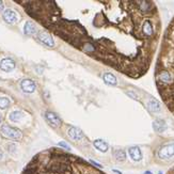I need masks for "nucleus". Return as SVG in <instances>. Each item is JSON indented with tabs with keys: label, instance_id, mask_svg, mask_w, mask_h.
I'll use <instances>...</instances> for the list:
<instances>
[{
	"label": "nucleus",
	"instance_id": "obj_1",
	"mask_svg": "<svg viewBox=\"0 0 174 174\" xmlns=\"http://www.w3.org/2000/svg\"><path fill=\"white\" fill-rule=\"evenodd\" d=\"M0 130H1V134L4 137H7V138H9V139L19 141L23 138L22 131L17 128H14V127H12L10 125H2Z\"/></svg>",
	"mask_w": 174,
	"mask_h": 174
},
{
	"label": "nucleus",
	"instance_id": "obj_2",
	"mask_svg": "<svg viewBox=\"0 0 174 174\" xmlns=\"http://www.w3.org/2000/svg\"><path fill=\"white\" fill-rule=\"evenodd\" d=\"M174 156V142L162 145L158 151V157L160 159H169Z\"/></svg>",
	"mask_w": 174,
	"mask_h": 174
},
{
	"label": "nucleus",
	"instance_id": "obj_3",
	"mask_svg": "<svg viewBox=\"0 0 174 174\" xmlns=\"http://www.w3.org/2000/svg\"><path fill=\"white\" fill-rule=\"evenodd\" d=\"M45 119L52 127H59L62 123L61 119L59 118V115L55 112H50V111H47L45 113Z\"/></svg>",
	"mask_w": 174,
	"mask_h": 174
},
{
	"label": "nucleus",
	"instance_id": "obj_4",
	"mask_svg": "<svg viewBox=\"0 0 174 174\" xmlns=\"http://www.w3.org/2000/svg\"><path fill=\"white\" fill-rule=\"evenodd\" d=\"M38 39L41 43L44 44L47 47H54L55 46V41L52 39L50 34H48L47 32H40L38 34Z\"/></svg>",
	"mask_w": 174,
	"mask_h": 174
},
{
	"label": "nucleus",
	"instance_id": "obj_5",
	"mask_svg": "<svg viewBox=\"0 0 174 174\" xmlns=\"http://www.w3.org/2000/svg\"><path fill=\"white\" fill-rule=\"evenodd\" d=\"M2 17L4 19V22L8 23V24H15V23L18 20V15L17 13L11 10V9H8L6 11L3 12L2 14Z\"/></svg>",
	"mask_w": 174,
	"mask_h": 174
},
{
	"label": "nucleus",
	"instance_id": "obj_6",
	"mask_svg": "<svg viewBox=\"0 0 174 174\" xmlns=\"http://www.w3.org/2000/svg\"><path fill=\"white\" fill-rule=\"evenodd\" d=\"M20 88L25 93H33L35 91V83L31 79H23L20 82Z\"/></svg>",
	"mask_w": 174,
	"mask_h": 174
},
{
	"label": "nucleus",
	"instance_id": "obj_7",
	"mask_svg": "<svg viewBox=\"0 0 174 174\" xmlns=\"http://www.w3.org/2000/svg\"><path fill=\"white\" fill-rule=\"evenodd\" d=\"M0 68L3 72H12L15 68V62L11 58H4L0 62Z\"/></svg>",
	"mask_w": 174,
	"mask_h": 174
},
{
	"label": "nucleus",
	"instance_id": "obj_8",
	"mask_svg": "<svg viewBox=\"0 0 174 174\" xmlns=\"http://www.w3.org/2000/svg\"><path fill=\"white\" fill-rule=\"evenodd\" d=\"M128 155L134 161L138 162L142 159V152L138 146H130L128 149Z\"/></svg>",
	"mask_w": 174,
	"mask_h": 174
},
{
	"label": "nucleus",
	"instance_id": "obj_9",
	"mask_svg": "<svg viewBox=\"0 0 174 174\" xmlns=\"http://www.w3.org/2000/svg\"><path fill=\"white\" fill-rule=\"evenodd\" d=\"M67 135L70 136V138H72L73 140L78 141V140H81L83 138V133L81 129L77 128V127H70L68 130H67Z\"/></svg>",
	"mask_w": 174,
	"mask_h": 174
},
{
	"label": "nucleus",
	"instance_id": "obj_10",
	"mask_svg": "<svg viewBox=\"0 0 174 174\" xmlns=\"http://www.w3.org/2000/svg\"><path fill=\"white\" fill-rule=\"evenodd\" d=\"M93 145L96 150H98L99 152H102V153H106L108 150H109V145H108V143L106 141H104L103 139L94 140Z\"/></svg>",
	"mask_w": 174,
	"mask_h": 174
},
{
	"label": "nucleus",
	"instance_id": "obj_11",
	"mask_svg": "<svg viewBox=\"0 0 174 174\" xmlns=\"http://www.w3.org/2000/svg\"><path fill=\"white\" fill-rule=\"evenodd\" d=\"M103 80L106 84L108 86H111V87H114L118 84V80H116V77H115L113 74L111 73H105L104 75H103Z\"/></svg>",
	"mask_w": 174,
	"mask_h": 174
},
{
	"label": "nucleus",
	"instance_id": "obj_12",
	"mask_svg": "<svg viewBox=\"0 0 174 174\" xmlns=\"http://www.w3.org/2000/svg\"><path fill=\"white\" fill-rule=\"evenodd\" d=\"M153 128L157 133H163L167 129V123L166 121L161 120V119H157L153 122Z\"/></svg>",
	"mask_w": 174,
	"mask_h": 174
},
{
	"label": "nucleus",
	"instance_id": "obj_13",
	"mask_svg": "<svg viewBox=\"0 0 174 174\" xmlns=\"http://www.w3.org/2000/svg\"><path fill=\"white\" fill-rule=\"evenodd\" d=\"M147 108L150 109V111H152V112H158V111H160V104H159V102H157L155 98H153V97H151L150 99H149V103H147Z\"/></svg>",
	"mask_w": 174,
	"mask_h": 174
},
{
	"label": "nucleus",
	"instance_id": "obj_14",
	"mask_svg": "<svg viewBox=\"0 0 174 174\" xmlns=\"http://www.w3.org/2000/svg\"><path fill=\"white\" fill-rule=\"evenodd\" d=\"M36 32V28L31 22H27L24 26V33L26 35H32Z\"/></svg>",
	"mask_w": 174,
	"mask_h": 174
},
{
	"label": "nucleus",
	"instance_id": "obj_15",
	"mask_svg": "<svg viewBox=\"0 0 174 174\" xmlns=\"http://www.w3.org/2000/svg\"><path fill=\"white\" fill-rule=\"evenodd\" d=\"M9 118H10V120L12 122H19V121L24 118V113L22 111H13V112L10 113Z\"/></svg>",
	"mask_w": 174,
	"mask_h": 174
},
{
	"label": "nucleus",
	"instance_id": "obj_16",
	"mask_svg": "<svg viewBox=\"0 0 174 174\" xmlns=\"http://www.w3.org/2000/svg\"><path fill=\"white\" fill-rule=\"evenodd\" d=\"M113 155L118 161H124L126 159V153L123 150H115L113 152Z\"/></svg>",
	"mask_w": 174,
	"mask_h": 174
},
{
	"label": "nucleus",
	"instance_id": "obj_17",
	"mask_svg": "<svg viewBox=\"0 0 174 174\" xmlns=\"http://www.w3.org/2000/svg\"><path fill=\"white\" fill-rule=\"evenodd\" d=\"M142 31L145 35H152L153 34V28L152 25L149 20H145L144 24H143V27H142Z\"/></svg>",
	"mask_w": 174,
	"mask_h": 174
},
{
	"label": "nucleus",
	"instance_id": "obj_18",
	"mask_svg": "<svg viewBox=\"0 0 174 174\" xmlns=\"http://www.w3.org/2000/svg\"><path fill=\"white\" fill-rule=\"evenodd\" d=\"M10 106V100L7 97H0V109H6Z\"/></svg>",
	"mask_w": 174,
	"mask_h": 174
},
{
	"label": "nucleus",
	"instance_id": "obj_19",
	"mask_svg": "<svg viewBox=\"0 0 174 174\" xmlns=\"http://www.w3.org/2000/svg\"><path fill=\"white\" fill-rule=\"evenodd\" d=\"M159 79H160L161 81H163V82H168V81H170V79H171V76H170V74H169L168 72H162L159 75Z\"/></svg>",
	"mask_w": 174,
	"mask_h": 174
},
{
	"label": "nucleus",
	"instance_id": "obj_20",
	"mask_svg": "<svg viewBox=\"0 0 174 174\" xmlns=\"http://www.w3.org/2000/svg\"><path fill=\"white\" fill-rule=\"evenodd\" d=\"M126 94L128 95L129 97H131L133 99H135V100H139V97H138V94L135 93L134 91H126Z\"/></svg>",
	"mask_w": 174,
	"mask_h": 174
},
{
	"label": "nucleus",
	"instance_id": "obj_21",
	"mask_svg": "<svg viewBox=\"0 0 174 174\" xmlns=\"http://www.w3.org/2000/svg\"><path fill=\"white\" fill-rule=\"evenodd\" d=\"M58 145H59V146H61V147H63V149H65V150H67V151H71L70 145L67 144L66 142H64V141L59 142V143H58Z\"/></svg>",
	"mask_w": 174,
	"mask_h": 174
},
{
	"label": "nucleus",
	"instance_id": "obj_22",
	"mask_svg": "<svg viewBox=\"0 0 174 174\" xmlns=\"http://www.w3.org/2000/svg\"><path fill=\"white\" fill-rule=\"evenodd\" d=\"M90 161H91V162H92V163H93V165H95V166H97V167H99V168H102V166H100V165H99V163H98V162H95V161H94V160H90Z\"/></svg>",
	"mask_w": 174,
	"mask_h": 174
},
{
	"label": "nucleus",
	"instance_id": "obj_23",
	"mask_svg": "<svg viewBox=\"0 0 174 174\" xmlns=\"http://www.w3.org/2000/svg\"><path fill=\"white\" fill-rule=\"evenodd\" d=\"M2 9H3V2L0 1V11H2Z\"/></svg>",
	"mask_w": 174,
	"mask_h": 174
},
{
	"label": "nucleus",
	"instance_id": "obj_24",
	"mask_svg": "<svg viewBox=\"0 0 174 174\" xmlns=\"http://www.w3.org/2000/svg\"><path fill=\"white\" fill-rule=\"evenodd\" d=\"M2 156H3V153H2V151L0 150V160L2 159Z\"/></svg>",
	"mask_w": 174,
	"mask_h": 174
},
{
	"label": "nucleus",
	"instance_id": "obj_25",
	"mask_svg": "<svg viewBox=\"0 0 174 174\" xmlns=\"http://www.w3.org/2000/svg\"><path fill=\"white\" fill-rule=\"evenodd\" d=\"M112 171H113V172H115V173H118V174H122V173H121L120 171H118V170H114V169H113Z\"/></svg>",
	"mask_w": 174,
	"mask_h": 174
},
{
	"label": "nucleus",
	"instance_id": "obj_26",
	"mask_svg": "<svg viewBox=\"0 0 174 174\" xmlns=\"http://www.w3.org/2000/svg\"><path fill=\"white\" fill-rule=\"evenodd\" d=\"M144 174H153V173H152V172H151V171H146Z\"/></svg>",
	"mask_w": 174,
	"mask_h": 174
},
{
	"label": "nucleus",
	"instance_id": "obj_27",
	"mask_svg": "<svg viewBox=\"0 0 174 174\" xmlns=\"http://www.w3.org/2000/svg\"><path fill=\"white\" fill-rule=\"evenodd\" d=\"M0 122H1V115H0Z\"/></svg>",
	"mask_w": 174,
	"mask_h": 174
}]
</instances>
